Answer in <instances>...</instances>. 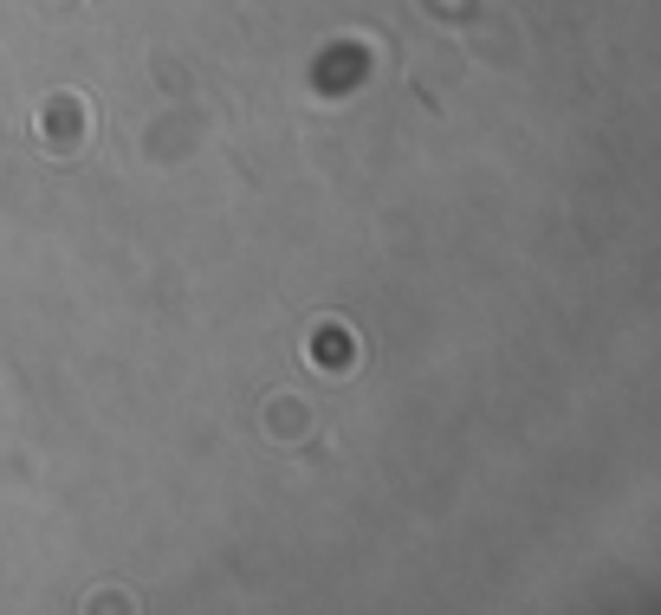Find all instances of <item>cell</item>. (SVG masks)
I'll use <instances>...</instances> for the list:
<instances>
[{"label":"cell","instance_id":"cell-1","mask_svg":"<svg viewBox=\"0 0 661 615\" xmlns=\"http://www.w3.org/2000/svg\"><path fill=\"white\" fill-rule=\"evenodd\" d=\"M78 110H85L78 98H52V104H46V124H39V136H46L52 149H78V136H85V130L72 124Z\"/></svg>","mask_w":661,"mask_h":615}]
</instances>
